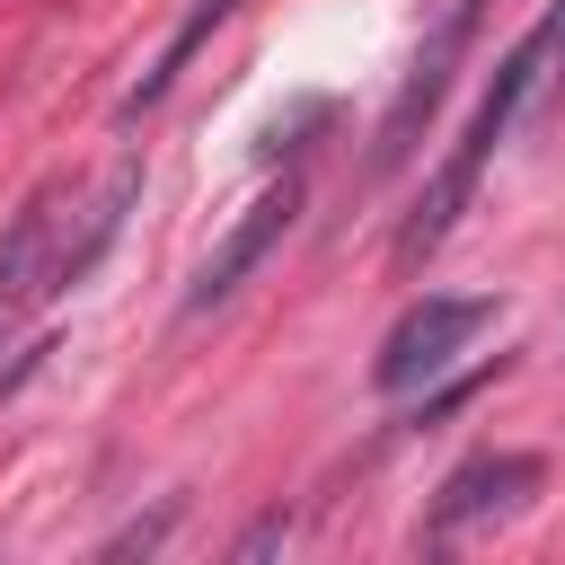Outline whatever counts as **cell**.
<instances>
[{"instance_id":"10","label":"cell","mask_w":565,"mask_h":565,"mask_svg":"<svg viewBox=\"0 0 565 565\" xmlns=\"http://www.w3.org/2000/svg\"><path fill=\"white\" fill-rule=\"evenodd\" d=\"M530 44H539V62H547V88H565V0L530 26Z\"/></svg>"},{"instance_id":"6","label":"cell","mask_w":565,"mask_h":565,"mask_svg":"<svg viewBox=\"0 0 565 565\" xmlns=\"http://www.w3.org/2000/svg\"><path fill=\"white\" fill-rule=\"evenodd\" d=\"M35 300H53V194H35L0 238V344L18 335Z\"/></svg>"},{"instance_id":"5","label":"cell","mask_w":565,"mask_h":565,"mask_svg":"<svg viewBox=\"0 0 565 565\" xmlns=\"http://www.w3.org/2000/svg\"><path fill=\"white\" fill-rule=\"evenodd\" d=\"M291 212H300V177L265 185V194H256V203H247V212H238V221L221 230V247H212V256L194 265V282H185V318L221 309V300H230V291H238V282H247L256 265H265V247H274V238L291 230Z\"/></svg>"},{"instance_id":"3","label":"cell","mask_w":565,"mask_h":565,"mask_svg":"<svg viewBox=\"0 0 565 565\" xmlns=\"http://www.w3.org/2000/svg\"><path fill=\"white\" fill-rule=\"evenodd\" d=\"M539 486H547V468H539L530 450H486V459L450 468V477H441V494H433V512H424V547H450L459 530L521 512Z\"/></svg>"},{"instance_id":"11","label":"cell","mask_w":565,"mask_h":565,"mask_svg":"<svg viewBox=\"0 0 565 565\" xmlns=\"http://www.w3.org/2000/svg\"><path fill=\"white\" fill-rule=\"evenodd\" d=\"M282 539H291V521H282V512H265V521L238 539V556H265V547H282Z\"/></svg>"},{"instance_id":"9","label":"cell","mask_w":565,"mask_h":565,"mask_svg":"<svg viewBox=\"0 0 565 565\" xmlns=\"http://www.w3.org/2000/svg\"><path fill=\"white\" fill-rule=\"evenodd\" d=\"M168 521H177V503H159V512H150V521H132V530H115V539H106V547H97V556H150V547H159V539H168Z\"/></svg>"},{"instance_id":"7","label":"cell","mask_w":565,"mask_h":565,"mask_svg":"<svg viewBox=\"0 0 565 565\" xmlns=\"http://www.w3.org/2000/svg\"><path fill=\"white\" fill-rule=\"evenodd\" d=\"M132 185H141V159H115V177H106V185L88 194V212H79V238H62V247H53V291H62V282H79V274L97 265V247L124 230V203H132Z\"/></svg>"},{"instance_id":"8","label":"cell","mask_w":565,"mask_h":565,"mask_svg":"<svg viewBox=\"0 0 565 565\" xmlns=\"http://www.w3.org/2000/svg\"><path fill=\"white\" fill-rule=\"evenodd\" d=\"M230 9H238V0H194V9H185V26L168 35V53H159V62H150V71H141L132 88H124V115H141V106H159V97L177 88V71L194 62V44H203V35H212V26L230 18Z\"/></svg>"},{"instance_id":"2","label":"cell","mask_w":565,"mask_h":565,"mask_svg":"<svg viewBox=\"0 0 565 565\" xmlns=\"http://www.w3.org/2000/svg\"><path fill=\"white\" fill-rule=\"evenodd\" d=\"M494 318V300H477V291H424L388 335H380V362H371V380L388 388V397H406V388H424L477 327Z\"/></svg>"},{"instance_id":"1","label":"cell","mask_w":565,"mask_h":565,"mask_svg":"<svg viewBox=\"0 0 565 565\" xmlns=\"http://www.w3.org/2000/svg\"><path fill=\"white\" fill-rule=\"evenodd\" d=\"M539 97H547V62H539V44L521 35V44L503 53V71H494V88H486V106L468 115V132H459V150L441 159V177L424 185V203H415V212H406V230H397V265H406V274H415V265H424V256H433V247H441V238L459 230V212L477 203V185H486V168H494V150L512 141V124H521V115H530Z\"/></svg>"},{"instance_id":"4","label":"cell","mask_w":565,"mask_h":565,"mask_svg":"<svg viewBox=\"0 0 565 565\" xmlns=\"http://www.w3.org/2000/svg\"><path fill=\"white\" fill-rule=\"evenodd\" d=\"M477 9H486V0H450V18L433 26V44L415 53V71L397 79V97H388V115H380L371 168H397V159L415 150V132L433 124V106H441V88H450V62H459V53H468V35H477Z\"/></svg>"}]
</instances>
